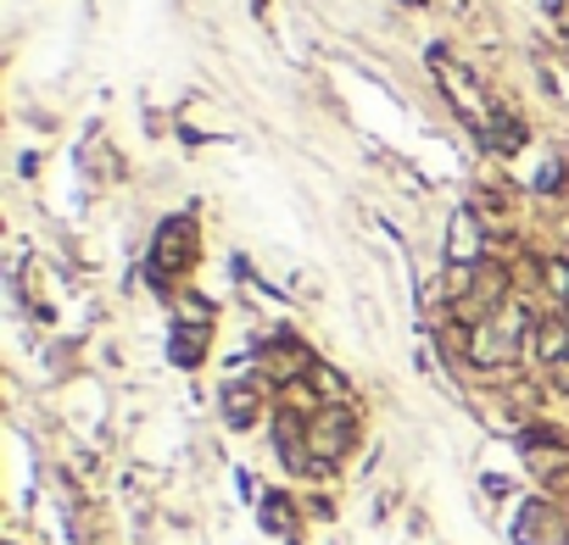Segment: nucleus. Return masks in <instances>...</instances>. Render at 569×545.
Segmentation results:
<instances>
[{"label":"nucleus","mask_w":569,"mask_h":545,"mask_svg":"<svg viewBox=\"0 0 569 545\" xmlns=\"http://www.w3.org/2000/svg\"><path fill=\"white\" fill-rule=\"evenodd\" d=\"M274 445H280V457H285L291 474H302V479L324 474V468L313 463V451H307V418H296V412H274Z\"/></svg>","instance_id":"39448f33"},{"label":"nucleus","mask_w":569,"mask_h":545,"mask_svg":"<svg viewBox=\"0 0 569 545\" xmlns=\"http://www.w3.org/2000/svg\"><path fill=\"white\" fill-rule=\"evenodd\" d=\"M263 529H274V534H296V507H291V496L269 490V501H263Z\"/></svg>","instance_id":"9b49d317"},{"label":"nucleus","mask_w":569,"mask_h":545,"mask_svg":"<svg viewBox=\"0 0 569 545\" xmlns=\"http://www.w3.org/2000/svg\"><path fill=\"white\" fill-rule=\"evenodd\" d=\"M207 323H179L174 340H168V356L179 362V368H201V356H207Z\"/></svg>","instance_id":"9d476101"},{"label":"nucleus","mask_w":569,"mask_h":545,"mask_svg":"<svg viewBox=\"0 0 569 545\" xmlns=\"http://www.w3.org/2000/svg\"><path fill=\"white\" fill-rule=\"evenodd\" d=\"M530 351H536V362H547V368L569 362V318H541L530 329Z\"/></svg>","instance_id":"1a4fd4ad"},{"label":"nucleus","mask_w":569,"mask_h":545,"mask_svg":"<svg viewBox=\"0 0 569 545\" xmlns=\"http://www.w3.org/2000/svg\"><path fill=\"white\" fill-rule=\"evenodd\" d=\"M547 7H552V12H558V18L569 23V0H547Z\"/></svg>","instance_id":"4468645a"},{"label":"nucleus","mask_w":569,"mask_h":545,"mask_svg":"<svg viewBox=\"0 0 569 545\" xmlns=\"http://www.w3.org/2000/svg\"><path fill=\"white\" fill-rule=\"evenodd\" d=\"M258 418H263V385H258V379L223 385V423H229V429H252Z\"/></svg>","instance_id":"0eeeda50"},{"label":"nucleus","mask_w":569,"mask_h":545,"mask_svg":"<svg viewBox=\"0 0 569 545\" xmlns=\"http://www.w3.org/2000/svg\"><path fill=\"white\" fill-rule=\"evenodd\" d=\"M352 445H358V412H352V401L347 407H324L307 423V451H313L318 468H336Z\"/></svg>","instance_id":"f03ea898"},{"label":"nucleus","mask_w":569,"mask_h":545,"mask_svg":"<svg viewBox=\"0 0 569 545\" xmlns=\"http://www.w3.org/2000/svg\"><path fill=\"white\" fill-rule=\"evenodd\" d=\"M541 290H547L558 307H569V262H563V256H547V262H541Z\"/></svg>","instance_id":"f8f14e48"},{"label":"nucleus","mask_w":569,"mask_h":545,"mask_svg":"<svg viewBox=\"0 0 569 545\" xmlns=\"http://www.w3.org/2000/svg\"><path fill=\"white\" fill-rule=\"evenodd\" d=\"M558 185H563V162H547L541 167V190H558Z\"/></svg>","instance_id":"ddd939ff"},{"label":"nucleus","mask_w":569,"mask_h":545,"mask_svg":"<svg viewBox=\"0 0 569 545\" xmlns=\"http://www.w3.org/2000/svg\"><path fill=\"white\" fill-rule=\"evenodd\" d=\"M190 262H196V223H190V218L162 223V229H156V245H151V279L168 285V279H179Z\"/></svg>","instance_id":"7ed1b4c3"},{"label":"nucleus","mask_w":569,"mask_h":545,"mask_svg":"<svg viewBox=\"0 0 569 545\" xmlns=\"http://www.w3.org/2000/svg\"><path fill=\"white\" fill-rule=\"evenodd\" d=\"M514 540H519V545H569V523H563V512H558V507L530 501V507L519 512Z\"/></svg>","instance_id":"423d86ee"},{"label":"nucleus","mask_w":569,"mask_h":545,"mask_svg":"<svg viewBox=\"0 0 569 545\" xmlns=\"http://www.w3.org/2000/svg\"><path fill=\"white\" fill-rule=\"evenodd\" d=\"M447 229H452V262H485V229H480L474 207H458L447 218Z\"/></svg>","instance_id":"6e6552de"},{"label":"nucleus","mask_w":569,"mask_h":545,"mask_svg":"<svg viewBox=\"0 0 569 545\" xmlns=\"http://www.w3.org/2000/svg\"><path fill=\"white\" fill-rule=\"evenodd\" d=\"M530 334V323H525V312H503V318H492V323H480V329H469V345H463V356L474 362V368H514V362L525 356V340Z\"/></svg>","instance_id":"f257e3e1"},{"label":"nucleus","mask_w":569,"mask_h":545,"mask_svg":"<svg viewBox=\"0 0 569 545\" xmlns=\"http://www.w3.org/2000/svg\"><path fill=\"white\" fill-rule=\"evenodd\" d=\"M313 351L302 345V340H291V334H274L269 340V356H263V379L274 385V390H291V385H302V379H313Z\"/></svg>","instance_id":"20e7f679"}]
</instances>
